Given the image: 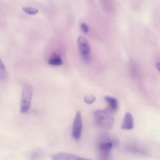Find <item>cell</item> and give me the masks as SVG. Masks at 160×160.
<instances>
[{"mask_svg": "<svg viewBox=\"0 0 160 160\" xmlns=\"http://www.w3.org/2000/svg\"><path fill=\"white\" fill-rule=\"evenodd\" d=\"M94 118L96 125L102 129H110L114 123V118L107 109L97 110L93 113Z\"/></svg>", "mask_w": 160, "mask_h": 160, "instance_id": "6da1fadb", "label": "cell"}, {"mask_svg": "<svg viewBox=\"0 0 160 160\" xmlns=\"http://www.w3.org/2000/svg\"><path fill=\"white\" fill-rule=\"evenodd\" d=\"M33 92L32 86L29 83L25 84L22 91L20 104V111L22 113H26L29 109Z\"/></svg>", "mask_w": 160, "mask_h": 160, "instance_id": "7a4b0ae2", "label": "cell"}, {"mask_svg": "<svg viewBox=\"0 0 160 160\" xmlns=\"http://www.w3.org/2000/svg\"><path fill=\"white\" fill-rule=\"evenodd\" d=\"M77 44L80 53L86 62H89L90 48L88 41L84 37L80 36L78 38Z\"/></svg>", "mask_w": 160, "mask_h": 160, "instance_id": "3957f363", "label": "cell"}, {"mask_svg": "<svg viewBox=\"0 0 160 160\" xmlns=\"http://www.w3.org/2000/svg\"><path fill=\"white\" fill-rule=\"evenodd\" d=\"M82 128V119L81 112L78 111L74 120L72 132V138L76 140H78L81 136Z\"/></svg>", "mask_w": 160, "mask_h": 160, "instance_id": "277c9868", "label": "cell"}, {"mask_svg": "<svg viewBox=\"0 0 160 160\" xmlns=\"http://www.w3.org/2000/svg\"><path fill=\"white\" fill-rule=\"evenodd\" d=\"M99 144L103 143H112L114 146H118L119 140L118 137L115 135L109 133H103L99 137Z\"/></svg>", "mask_w": 160, "mask_h": 160, "instance_id": "5b68a950", "label": "cell"}, {"mask_svg": "<svg viewBox=\"0 0 160 160\" xmlns=\"http://www.w3.org/2000/svg\"><path fill=\"white\" fill-rule=\"evenodd\" d=\"M51 158L52 160H81L82 158L73 154L62 152L51 155Z\"/></svg>", "mask_w": 160, "mask_h": 160, "instance_id": "8992f818", "label": "cell"}, {"mask_svg": "<svg viewBox=\"0 0 160 160\" xmlns=\"http://www.w3.org/2000/svg\"><path fill=\"white\" fill-rule=\"evenodd\" d=\"M134 127V120L132 115L127 112L125 114L123 122L121 125L122 129L124 130H130Z\"/></svg>", "mask_w": 160, "mask_h": 160, "instance_id": "52a82bcc", "label": "cell"}, {"mask_svg": "<svg viewBox=\"0 0 160 160\" xmlns=\"http://www.w3.org/2000/svg\"><path fill=\"white\" fill-rule=\"evenodd\" d=\"M104 99L108 104V108L106 109L111 113L115 112L118 108V102L116 99L107 96L105 97Z\"/></svg>", "mask_w": 160, "mask_h": 160, "instance_id": "ba28073f", "label": "cell"}, {"mask_svg": "<svg viewBox=\"0 0 160 160\" xmlns=\"http://www.w3.org/2000/svg\"><path fill=\"white\" fill-rule=\"evenodd\" d=\"M48 63L52 66H60L63 62L60 56L56 54H54L49 60Z\"/></svg>", "mask_w": 160, "mask_h": 160, "instance_id": "9c48e42d", "label": "cell"}, {"mask_svg": "<svg viewBox=\"0 0 160 160\" xmlns=\"http://www.w3.org/2000/svg\"><path fill=\"white\" fill-rule=\"evenodd\" d=\"M7 77V72L6 67L0 58V81L5 80Z\"/></svg>", "mask_w": 160, "mask_h": 160, "instance_id": "30bf717a", "label": "cell"}, {"mask_svg": "<svg viewBox=\"0 0 160 160\" xmlns=\"http://www.w3.org/2000/svg\"><path fill=\"white\" fill-rule=\"evenodd\" d=\"M22 9L26 13L30 15L35 14L38 12L37 9L29 7H23Z\"/></svg>", "mask_w": 160, "mask_h": 160, "instance_id": "8fae6325", "label": "cell"}, {"mask_svg": "<svg viewBox=\"0 0 160 160\" xmlns=\"http://www.w3.org/2000/svg\"><path fill=\"white\" fill-rule=\"evenodd\" d=\"M84 102L88 104H91L96 100L95 97L93 95H89L85 97L84 98Z\"/></svg>", "mask_w": 160, "mask_h": 160, "instance_id": "7c38bea8", "label": "cell"}, {"mask_svg": "<svg viewBox=\"0 0 160 160\" xmlns=\"http://www.w3.org/2000/svg\"><path fill=\"white\" fill-rule=\"evenodd\" d=\"M81 28L82 32L84 33H87L88 30V27L87 25L85 23H82L81 26Z\"/></svg>", "mask_w": 160, "mask_h": 160, "instance_id": "4fadbf2b", "label": "cell"}, {"mask_svg": "<svg viewBox=\"0 0 160 160\" xmlns=\"http://www.w3.org/2000/svg\"><path fill=\"white\" fill-rule=\"evenodd\" d=\"M160 64L159 62H158L156 64V67L158 70H159Z\"/></svg>", "mask_w": 160, "mask_h": 160, "instance_id": "5bb4252c", "label": "cell"}]
</instances>
